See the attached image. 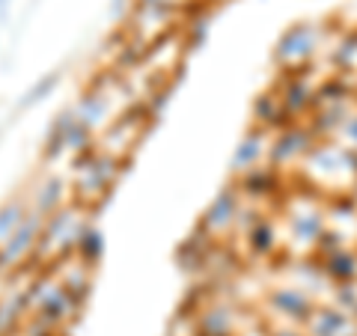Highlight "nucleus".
Returning <instances> with one entry per match:
<instances>
[{
    "instance_id": "nucleus-3",
    "label": "nucleus",
    "mask_w": 357,
    "mask_h": 336,
    "mask_svg": "<svg viewBox=\"0 0 357 336\" xmlns=\"http://www.w3.org/2000/svg\"><path fill=\"white\" fill-rule=\"evenodd\" d=\"M75 122H77L75 107H66V110H60V114L51 119L48 140H45V158H48V161L57 158V155L66 149V137H69V131H72Z\"/></svg>"
},
{
    "instance_id": "nucleus-5",
    "label": "nucleus",
    "mask_w": 357,
    "mask_h": 336,
    "mask_svg": "<svg viewBox=\"0 0 357 336\" xmlns=\"http://www.w3.org/2000/svg\"><path fill=\"white\" fill-rule=\"evenodd\" d=\"M75 250L84 259V265H96L98 259H102V253H105V235H102V229H96V227H89V223H84L81 232H77Z\"/></svg>"
},
{
    "instance_id": "nucleus-1",
    "label": "nucleus",
    "mask_w": 357,
    "mask_h": 336,
    "mask_svg": "<svg viewBox=\"0 0 357 336\" xmlns=\"http://www.w3.org/2000/svg\"><path fill=\"white\" fill-rule=\"evenodd\" d=\"M42 227H45V217L39 211H30L24 217V223L9 235V238L0 244V271H9L15 268L24 256H30L33 250L39 247V235H42Z\"/></svg>"
},
{
    "instance_id": "nucleus-7",
    "label": "nucleus",
    "mask_w": 357,
    "mask_h": 336,
    "mask_svg": "<svg viewBox=\"0 0 357 336\" xmlns=\"http://www.w3.org/2000/svg\"><path fill=\"white\" fill-rule=\"evenodd\" d=\"M232 215H236V194H232V190H220L218 199L206 211L203 227L206 229H220V227H227V223L232 220Z\"/></svg>"
},
{
    "instance_id": "nucleus-11",
    "label": "nucleus",
    "mask_w": 357,
    "mask_h": 336,
    "mask_svg": "<svg viewBox=\"0 0 357 336\" xmlns=\"http://www.w3.org/2000/svg\"><path fill=\"white\" fill-rule=\"evenodd\" d=\"M89 131H93V128H86L84 122L77 119L75 125H72V131H69V137H66V149H72V152H77V155L86 152V149H89Z\"/></svg>"
},
{
    "instance_id": "nucleus-10",
    "label": "nucleus",
    "mask_w": 357,
    "mask_h": 336,
    "mask_svg": "<svg viewBox=\"0 0 357 336\" xmlns=\"http://www.w3.org/2000/svg\"><path fill=\"white\" fill-rule=\"evenodd\" d=\"M274 304L280 307L286 316H304L307 312V300L295 295V292H280V295H274Z\"/></svg>"
},
{
    "instance_id": "nucleus-2",
    "label": "nucleus",
    "mask_w": 357,
    "mask_h": 336,
    "mask_svg": "<svg viewBox=\"0 0 357 336\" xmlns=\"http://www.w3.org/2000/svg\"><path fill=\"white\" fill-rule=\"evenodd\" d=\"M75 310H77V298L69 292V289L63 283H54V286L48 283L45 295L36 300V321L45 324V328H57V324H63Z\"/></svg>"
},
{
    "instance_id": "nucleus-13",
    "label": "nucleus",
    "mask_w": 357,
    "mask_h": 336,
    "mask_svg": "<svg viewBox=\"0 0 357 336\" xmlns=\"http://www.w3.org/2000/svg\"><path fill=\"white\" fill-rule=\"evenodd\" d=\"M126 9H128V0H110V15L114 18H119Z\"/></svg>"
},
{
    "instance_id": "nucleus-6",
    "label": "nucleus",
    "mask_w": 357,
    "mask_h": 336,
    "mask_svg": "<svg viewBox=\"0 0 357 336\" xmlns=\"http://www.w3.org/2000/svg\"><path fill=\"white\" fill-rule=\"evenodd\" d=\"M60 81H63V72L60 69H54V72H48V75H42L36 84H30L27 86V93L21 96V102H18V110H30L33 105H42L45 98H48L54 89L60 86Z\"/></svg>"
},
{
    "instance_id": "nucleus-8",
    "label": "nucleus",
    "mask_w": 357,
    "mask_h": 336,
    "mask_svg": "<svg viewBox=\"0 0 357 336\" xmlns=\"http://www.w3.org/2000/svg\"><path fill=\"white\" fill-rule=\"evenodd\" d=\"M30 215L27 206L21 203V199H9V203L0 206V244H3L9 235H13L21 223H24V217Z\"/></svg>"
},
{
    "instance_id": "nucleus-4",
    "label": "nucleus",
    "mask_w": 357,
    "mask_h": 336,
    "mask_svg": "<svg viewBox=\"0 0 357 336\" xmlns=\"http://www.w3.org/2000/svg\"><path fill=\"white\" fill-rule=\"evenodd\" d=\"M63 194H66V182H63V178L60 176H48L42 182V188L36 190V203H33V211H39L42 217H51L54 211H60Z\"/></svg>"
},
{
    "instance_id": "nucleus-12",
    "label": "nucleus",
    "mask_w": 357,
    "mask_h": 336,
    "mask_svg": "<svg viewBox=\"0 0 357 336\" xmlns=\"http://www.w3.org/2000/svg\"><path fill=\"white\" fill-rule=\"evenodd\" d=\"M256 155H259V137H244V143L238 146V152H236V170L241 173V167H248V164H253L256 161Z\"/></svg>"
},
{
    "instance_id": "nucleus-14",
    "label": "nucleus",
    "mask_w": 357,
    "mask_h": 336,
    "mask_svg": "<svg viewBox=\"0 0 357 336\" xmlns=\"http://www.w3.org/2000/svg\"><path fill=\"white\" fill-rule=\"evenodd\" d=\"M6 6H9V0H0V15L6 13Z\"/></svg>"
},
{
    "instance_id": "nucleus-9",
    "label": "nucleus",
    "mask_w": 357,
    "mask_h": 336,
    "mask_svg": "<svg viewBox=\"0 0 357 336\" xmlns=\"http://www.w3.org/2000/svg\"><path fill=\"white\" fill-rule=\"evenodd\" d=\"M75 114H77V119L84 122L86 128H96V125H102V119H105V114H107V102L102 96H84L81 102H77V107H75Z\"/></svg>"
}]
</instances>
